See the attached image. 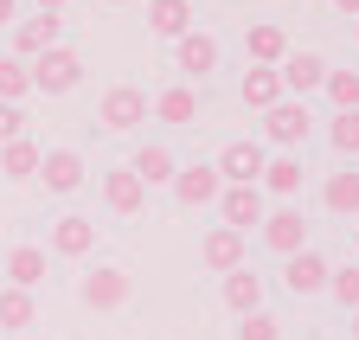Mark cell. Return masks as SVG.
Segmentation results:
<instances>
[{
    "mask_svg": "<svg viewBox=\"0 0 359 340\" xmlns=\"http://www.w3.org/2000/svg\"><path fill=\"white\" fill-rule=\"evenodd\" d=\"M148 122V90H135V83H116V90H103L97 103V129L103 135H128Z\"/></svg>",
    "mask_w": 359,
    "mask_h": 340,
    "instance_id": "obj_2",
    "label": "cell"
},
{
    "mask_svg": "<svg viewBox=\"0 0 359 340\" xmlns=\"http://www.w3.org/2000/svg\"><path fill=\"white\" fill-rule=\"evenodd\" d=\"M218 193H224L218 167H180V174H173V199L187 205V212H199V205H218Z\"/></svg>",
    "mask_w": 359,
    "mask_h": 340,
    "instance_id": "obj_12",
    "label": "cell"
},
{
    "mask_svg": "<svg viewBox=\"0 0 359 340\" xmlns=\"http://www.w3.org/2000/svg\"><path fill=\"white\" fill-rule=\"evenodd\" d=\"M0 276H7V289H39L45 283V250L39 244H13L7 264H0Z\"/></svg>",
    "mask_w": 359,
    "mask_h": 340,
    "instance_id": "obj_20",
    "label": "cell"
},
{
    "mask_svg": "<svg viewBox=\"0 0 359 340\" xmlns=\"http://www.w3.org/2000/svg\"><path fill=\"white\" fill-rule=\"evenodd\" d=\"M148 26L161 39H180V32H193V7L187 0H148Z\"/></svg>",
    "mask_w": 359,
    "mask_h": 340,
    "instance_id": "obj_27",
    "label": "cell"
},
{
    "mask_svg": "<svg viewBox=\"0 0 359 340\" xmlns=\"http://www.w3.org/2000/svg\"><path fill=\"white\" fill-rule=\"evenodd\" d=\"M39 142L32 135H20V142H7L0 148V180H39Z\"/></svg>",
    "mask_w": 359,
    "mask_h": 340,
    "instance_id": "obj_24",
    "label": "cell"
},
{
    "mask_svg": "<svg viewBox=\"0 0 359 340\" xmlns=\"http://www.w3.org/2000/svg\"><path fill=\"white\" fill-rule=\"evenodd\" d=\"M263 199H295L302 193V154H276V161H263Z\"/></svg>",
    "mask_w": 359,
    "mask_h": 340,
    "instance_id": "obj_21",
    "label": "cell"
},
{
    "mask_svg": "<svg viewBox=\"0 0 359 340\" xmlns=\"http://www.w3.org/2000/svg\"><path fill=\"white\" fill-rule=\"evenodd\" d=\"M58 7H65V0H39V13H58Z\"/></svg>",
    "mask_w": 359,
    "mask_h": 340,
    "instance_id": "obj_36",
    "label": "cell"
},
{
    "mask_svg": "<svg viewBox=\"0 0 359 340\" xmlns=\"http://www.w3.org/2000/svg\"><path fill=\"white\" fill-rule=\"evenodd\" d=\"M26 135V116H20V103H0V148L7 142H20Z\"/></svg>",
    "mask_w": 359,
    "mask_h": 340,
    "instance_id": "obj_33",
    "label": "cell"
},
{
    "mask_svg": "<svg viewBox=\"0 0 359 340\" xmlns=\"http://www.w3.org/2000/svg\"><path fill=\"white\" fill-rule=\"evenodd\" d=\"M173 71H187V77L218 71V39H212V32H180V39H173Z\"/></svg>",
    "mask_w": 359,
    "mask_h": 340,
    "instance_id": "obj_13",
    "label": "cell"
},
{
    "mask_svg": "<svg viewBox=\"0 0 359 340\" xmlns=\"http://www.w3.org/2000/svg\"><path fill=\"white\" fill-rule=\"evenodd\" d=\"M353 244H359V231H353Z\"/></svg>",
    "mask_w": 359,
    "mask_h": 340,
    "instance_id": "obj_40",
    "label": "cell"
},
{
    "mask_svg": "<svg viewBox=\"0 0 359 340\" xmlns=\"http://www.w3.org/2000/svg\"><path fill=\"white\" fill-rule=\"evenodd\" d=\"M238 340H283V321L276 315H238Z\"/></svg>",
    "mask_w": 359,
    "mask_h": 340,
    "instance_id": "obj_31",
    "label": "cell"
},
{
    "mask_svg": "<svg viewBox=\"0 0 359 340\" xmlns=\"http://www.w3.org/2000/svg\"><path fill=\"white\" fill-rule=\"evenodd\" d=\"M32 90V71H26V58H0V103H20Z\"/></svg>",
    "mask_w": 359,
    "mask_h": 340,
    "instance_id": "obj_29",
    "label": "cell"
},
{
    "mask_svg": "<svg viewBox=\"0 0 359 340\" xmlns=\"http://www.w3.org/2000/svg\"><path fill=\"white\" fill-rule=\"evenodd\" d=\"M39 186L45 193H77L83 186V154L77 148H45L39 154Z\"/></svg>",
    "mask_w": 359,
    "mask_h": 340,
    "instance_id": "obj_8",
    "label": "cell"
},
{
    "mask_svg": "<svg viewBox=\"0 0 359 340\" xmlns=\"http://www.w3.org/2000/svg\"><path fill=\"white\" fill-rule=\"evenodd\" d=\"M353 340H359V308H353Z\"/></svg>",
    "mask_w": 359,
    "mask_h": 340,
    "instance_id": "obj_37",
    "label": "cell"
},
{
    "mask_svg": "<svg viewBox=\"0 0 359 340\" xmlns=\"http://www.w3.org/2000/svg\"><path fill=\"white\" fill-rule=\"evenodd\" d=\"M263 244L276 250V257L308 250V219H302V205H269V212H263Z\"/></svg>",
    "mask_w": 359,
    "mask_h": 340,
    "instance_id": "obj_4",
    "label": "cell"
},
{
    "mask_svg": "<svg viewBox=\"0 0 359 340\" xmlns=\"http://www.w3.org/2000/svg\"><path fill=\"white\" fill-rule=\"evenodd\" d=\"M26 71H32V90H45V97H65V90H77V83H83V58H77L71 46L39 52Z\"/></svg>",
    "mask_w": 359,
    "mask_h": 340,
    "instance_id": "obj_3",
    "label": "cell"
},
{
    "mask_svg": "<svg viewBox=\"0 0 359 340\" xmlns=\"http://www.w3.org/2000/svg\"><path fill=\"white\" fill-rule=\"evenodd\" d=\"M263 161H269L263 142H224L212 167H218V180H224V186H257V180H263Z\"/></svg>",
    "mask_w": 359,
    "mask_h": 340,
    "instance_id": "obj_5",
    "label": "cell"
},
{
    "mask_svg": "<svg viewBox=\"0 0 359 340\" xmlns=\"http://www.w3.org/2000/svg\"><path fill=\"white\" fill-rule=\"evenodd\" d=\"M218 295H224V308H231V315H257L263 308V276L244 264V270H231V276L218 283Z\"/></svg>",
    "mask_w": 359,
    "mask_h": 340,
    "instance_id": "obj_19",
    "label": "cell"
},
{
    "mask_svg": "<svg viewBox=\"0 0 359 340\" xmlns=\"http://www.w3.org/2000/svg\"><path fill=\"white\" fill-rule=\"evenodd\" d=\"M353 46H359V20H353Z\"/></svg>",
    "mask_w": 359,
    "mask_h": 340,
    "instance_id": "obj_39",
    "label": "cell"
},
{
    "mask_svg": "<svg viewBox=\"0 0 359 340\" xmlns=\"http://www.w3.org/2000/svg\"><path fill=\"white\" fill-rule=\"evenodd\" d=\"M276 77H283V97H308V90H321L327 58H321V52H289V58L276 64Z\"/></svg>",
    "mask_w": 359,
    "mask_h": 340,
    "instance_id": "obj_11",
    "label": "cell"
},
{
    "mask_svg": "<svg viewBox=\"0 0 359 340\" xmlns=\"http://www.w3.org/2000/svg\"><path fill=\"white\" fill-rule=\"evenodd\" d=\"M334 7H340V13H346V20H359V0H334Z\"/></svg>",
    "mask_w": 359,
    "mask_h": 340,
    "instance_id": "obj_35",
    "label": "cell"
},
{
    "mask_svg": "<svg viewBox=\"0 0 359 340\" xmlns=\"http://www.w3.org/2000/svg\"><path fill=\"white\" fill-rule=\"evenodd\" d=\"M128 174L142 180V186H173L180 161H173V148H167V142H142V148H135V161H128Z\"/></svg>",
    "mask_w": 359,
    "mask_h": 340,
    "instance_id": "obj_14",
    "label": "cell"
},
{
    "mask_svg": "<svg viewBox=\"0 0 359 340\" xmlns=\"http://www.w3.org/2000/svg\"><path fill=\"white\" fill-rule=\"evenodd\" d=\"M263 212H269L263 186H224V193H218V219L231 225V231H250V225H263Z\"/></svg>",
    "mask_w": 359,
    "mask_h": 340,
    "instance_id": "obj_9",
    "label": "cell"
},
{
    "mask_svg": "<svg viewBox=\"0 0 359 340\" xmlns=\"http://www.w3.org/2000/svg\"><path fill=\"white\" fill-rule=\"evenodd\" d=\"M283 283H289L295 302H302V295H327V257H321V250H295L289 270H283Z\"/></svg>",
    "mask_w": 359,
    "mask_h": 340,
    "instance_id": "obj_15",
    "label": "cell"
},
{
    "mask_svg": "<svg viewBox=\"0 0 359 340\" xmlns=\"http://www.w3.org/2000/svg\"><path fill=\"white\" fill-rule=\"evenodd\" d=\"M327 135H334V154H346V161H353V154H359V109L334 116V129H327Z\"/></svg>",
    "mask_w": 359,
    "mask_h": 340,
    "instance_id": "obj_32",
    "label": "cell"
},
{
    "mask_svg": "<svg viewBox=\"0 0 359 340\" xmlns=\"http://www.w3.org/2000/svg\"><path fill=\"white\" fill-rule=\"evenodd\" d=\"M263 135H269V148H283V154H295V148L308 142V109H302L295 97H283L276 109H263Z\"/></svg>",
    "mask_w": 359,
    "mask_h": 340,
    "instance_id": "obj_6",
    "label": "cell"
},
{
    "mask_svg": "<svg viewBox=\"0 0 359 340\" xmlns=\"http://www.w3.org/2000/svg\"><path fill=\"white\" fill-rule=\"evenodd\" d=\"M103 7H128V0H103Z\"/></svg>",
    "mask_w": 359,
    "mask_h": 340,
    "instance_id": "obj_38",
    "label": "cell"
},
{
    "mask_svg": "<svg viewBox=\"0 0 359 340\" xmlns=\"http://www.w3.org/2000/svg\"><path fill=\"white\" fill-rule=\"evenodd\" d=\"M244 52H250V64H263V71H276V64L289 58V32H283L276 20H257V26L244 32Z\"/></svg>",
    "mask_w": 359,
    "mask_h": 340,
    "instance_id": "obj_17",
    "label": "cell"
},
{
    "mask_svg": "<svg viewBox=\"0 0 359 340\" xmlns=\"http://www.w3.org/2000/svg\"><path fill=\"white\" fill-rule=\"evenodd\" d=\"M327 295H334V302L353 315V308H359V264H346V270H327Z\"/></svg>",
    "mask_w": 359,
    "mask_h": 340,
    "instance_id": "obj_30",
    "label": "cell"
},
{
    "mask_svg": "<svg viewBox=\"0 0 359 340\" xmlns=\"http://www.w3.org/2000/svg\"><path fill=\"white\" fill-rule=\"evenodd\" d=\"M103 205L116 212V219H135V212L148 205V186L135 180L128 167H109V174H103Z\"/></svg>",
    "mask_w": 359,
    "mask_h": 340,
    "instance_id": "obj_16",
    "label": "cell"
},
{
    "mask_svg": "<svg viewBox=\"0 0 359 340\" xmlns=\"http://www.w3.org/2000/svg\"><path fill=\"white\" fill-rule=\"evenodd\" d=\"M199 264H205L212 276H231V270H244V231H231V225H212V231L199 238Z\"/></svg>",
    "mask_w": 359,
    "mask_h": 340,
    "instance_id": "obj_7",
    "label": "cell"
},
{
    "mask_svg": "<svg viewBox=\"0 0 359 340\" xmlns=\"http://www.w3.org/2000/svg\"><path fill=\"white\" fill-rule=\"evenodd\" d=\"M238 97H244V109H276V103H283V77L263 71V64H250L244 83H238Z\"/></svg>",
    "mask_w": 359,
    "mask_h": 340,
    "instance_id": "obj_23",
    "label": "cell"
},
{
    "mask_svg": "<svg viewBox=\"0 0 359 340\" xmlns=\"http://www.w3.org/2000/svg\"><path fill=\"white\" fill-rule=\"evenodd\" d=\"M321 205L334 212V219H359V167H340V174H327Z\"/></svg>",
    "mask_w": 359,
    "mask_h": 340,
    "instance_id": "obj_22",
    "label": "cell"
},
{
    "mask_svg": "<svg viewBox=\"0 0 359 340\" xmlns=\"http://www.w3.org/2000/svg\"><path fill=\"white\" fill-rule=\"evenodd\" d=\"M321 90H327V103L346 116V109H359V71H327L321 77Z\"/></svg>",
    "mask_w": 359,
    "mask_h": 340,
    "instance_id": "obj_28",
    "label": "cell"
},
{
    "mask_svg": "<svg viewBox=\"0 0 359 340\" xmlns=\"http://www.w3.org/2000/svg\"><path fill=\"white\" fill-rule=\"evenodd\" d=\"M39 321V302H32V289H0V334H20Z\"/></svg>",
    "mask_w": 359,
    "mask_h": 340,
    "instance_id": "obj_26",
    "label": "cell"
},
{
    "mask_svg": "<svg viewBox=\"0 0 359 340\" xmlns=\"http://www.w3.org/2000/svg\"><path fill=\"white\" fill-rule=\"evenodd\" d=\"M97 250V219H83V212H65V219L52 225V257H90Z\"/></svg>",
    "mask_w": 359,
    "mask_h": 340,
    "instance_id": "obj_10",
    "label": "cell"
},
{
    "mask_svg": "<svg viewBox=\"0 0 359 340\" xmlns=\"http://www.w3.org/2000/svg\"><path fill=\"white\" fill-rule=\"evenodd\" d=\"M13 7H20V0H0V26H13Z\"/></svg>",
    "mask_w": 359,
    "mask_h": 340,
    "instance_id": "obj_34",
    "label": "cell"
},
{
    "mask_svg": "<svg viewBox=\"0 0 359 340\" xmlns=\"http://www.w3.org/2000/svg\"><path fill=\"white\" fill-rule=\"evenodd\" d=\"M128 295H135V276H128L122 264H97V270H83V276H77V302H83V308H97V315H116Z\"/></svg>",
    "mask_w": 359,
    "mask_h": 340,
    "instance_id": "obj_1",
    "label": "cell"
},
{
    "mask_svg": "<svg viewBox=\"0 0 359 340\" xmlns=\"http://www.w3.org/2000/svg\"><path fill=\"white\" fill-rule=\"evenodd\" d=\"M154 116L161 122H199V90L193 83H167V90L154 97Z\"/></svg>",
    "mask_w": 359,
    "mask_h": 340,
    "instance_id": "obj_25",
    "label": "cell"
},
{
    "mask_svg": "<svg viewBox=\"0 0 359 340\" xmlns=\"http://www.w3.org/2000/svg\"><path fill=\"white\" fill-rule=\"evenodd\" d=\"M58 13H39V20H20L13 26V58H39V52H52L58 46Z\"/></svg>",
    "mask_w": 359,
    "mask_h": 340,
    "instance_id": "obj_18",
    "label": "cell"
}]
</instances>
